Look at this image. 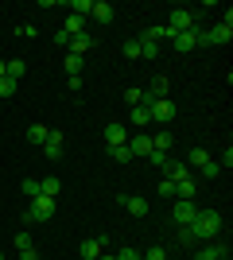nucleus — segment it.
Returning <instances> with one entry per match:
<instances>
[{
  "label": "nucleus",
  "mask_w": 233,
  "mask_h": 260,
  "mask_svg": "<svg viewBox=\"0 0 233 260\" xmlns=\"http://www.w3.org/2000/svg\"><path fill=\"white\" fill-rule=\"evenodd\" d=\"M190 237H202V241H210V237H218L222 233V214L218 210H198L194 214V221H190Z\"/></svg>",
  "instance_id": "1"
},
{
  "label": "nucleus",
  "mask_w": 233,
  "mask_h": 260,
  "mask_svg": "<svg viewBox=\"0 0 233 260\" xmlns=\"http://www.w3.org/2000/svg\"><path fill=\"white\" fill-rule=\"evenodd\" d=\"M175 113H179V105L171 98H159V101H148V117L155 120V124H171V120H175Z\"/></svg>",
  "instance_id": "2"
},
{
  "label": "nucleus",
  "mask_w": 233,
  "mask_h": 260,
  "mask_svg": "<svg viewBox=\"0 0 233 260\" xmlns=\"http://www.w3.org/2000/svg\"><path fill=\"white\" fill-rule=\"evenodd\" d=\"M51 217H55V198H31V210H27V214H23V221H27V225H35V221H51Z\"/></svg>",
  "instance_id": "3"
},
{
  "label": "nucleus",
  "mask_w": 233,
  "mask_h": 260,
  "mask_svg": "<svg viewBox=\"0 0 233 260\" xmlns=\"http://www.w3.org/2000/svg\"><path fill=\"white\" fill-rule=\"evenodd\" d=\"M62 148H66V132L62 128H51L43 140V155L47 159H62Z\"/></svg>",
  "instance_id": "4"
},
{
  "label": "nucleus",
  "mask_w": 233,
  "mask_h": 260,
  "mask_svg": "<svg viewBox=\"0 0 233 260\" xmlns=\"http://www.w3.org/2000/svg\"><path fill=\"white\" fill-rule=\"evenodd\" d=\"M101 140H105V148H121V144H128V128L121 120H113V124L101 128Z\"/></svg>",
  "instance_id": "5"
},
{
  "label": "nucleus",
  "mask_w": 233,
  "mask_h": 260,
  "mask_svg": "<svg viewBox=\"0 0 233 260\" xmlns=\"http://www.w3.org/2000/svg\"><path fill=\"white\" fill-rule=\"evenodd\" d=\"M167 27H171V31H194V12L190 8H175L171 12V20H167Z\"/></svg>",
  "instance_id": "6"
},
{
  "label": "nucleus",
  "mask_w": 233,
  "mask_h": 260,
  "mask_svg": "<svg viewBox=\"0 0 233 260\" xmlns=\"http://www.w3.org/2000/svg\"><path fill=\"white\" fill-rule=\"evenodd\" d=\"M194 214H198V206H194V202H187V198H179L175 210H171V221H175V225H190V221H194Z\"/></svg>",
  "instance_id": "7"
},
{
  "label": "nucleus",
  "mask_w": 233,
  "mask_h": 260,
  "mask_svg": "<svg viewBox=\"0 0 233 260\" xmlns=\"http://www.w3.org/2000/svg\"><path fill=\"white\" fill-rule=\"evenodd\" d=\"M171 43H175V51H194V47H202V31L198 27H194V31H179Z\"/></svg>",
  "instance_id": "8"
},
{
  "label": "nucleus",
  "mask_w": 233,
  "mask_h": 260,
  "mask_svg": "<svg viewBox=\"0 0 233 260\" xmlns=\"http://www.w3.org/2000/svg\"><path fill=\"white\" fill-rule=\"evenodd\" d=\"M89 16L97 23H113V16H117V8H113L109 0H93V8H89Z\"/></svg>",
  "instance_id": "9"
},
{
  "label": "nucleus",
  "mask_w": 233,
  "mask_h": 260,
  "mask_svg": "<svg viewBox=\"0 0 233 260\" xmlns=\"http://www.w3.org/2000/svg\"><path fill=\"white\" fill-rule=\"evenodd\" d=\"M121 206L128 210L132 217H148V198H136V194H124L121 198Z\"/></svg>",
  "instance_id": "10"
},
{
  "label": "nucleus",
  "mask_w": 233,
  "mask_h": 260,
  "mask_svg": "<svg viewBox=\"0 0 233 260\" xmlns=\"http://www.w3.org/2000/svg\"><path fill=\"white\" fill-rule=\"evenodd\" d=\"M233 39V27L229 23H218L214 31H202V43H229Z\"/></svg>",
  "instance_id": "11"
},
{
  "label": "nucleus",
  "mask_w": 233,
  "mask_h": 260,
  "mask_svg": "<svg viewBox=\"0 0 233 260\" xmlns=\"http://www.w3.org/2000/svg\"><path fill=\"white\" fill-rule=\"evenodd\" d=\"M167 86H171V82H167V74H155L152 82H148V89H144V93H148L152 101H159V98H167Z\"/></svg>",
  "instance_id": "12"
},
{
  "label": "nucleus",
  "mask_w": 233,
  "mask_h": 260,
  "mask_svg": "<svg viewBox=\"0 0 233 260\" xmlns=\"http://www.w3.org/2000/svg\"><path fill=\"white\" fill-rule=\"evenodd\" d=\"M128 152H132V159L136 155H152V136H128Z\"/></svg>",
  "instance_id": "13"
},
{
  "label": "nucleus",
  "mask_w": 233,
  "mask_h": 260,
  "mask_svg": "<svg viewBox=\"0 0 233 260\" xmlns=\"http://www.w3.org/2000/svg\"><path fill=\"white\" fill-rule=\"evenodd\" d=\"M66 47H70V54H86L89 47H93V35H89V31H82V35H70V39H66Z\"/></svg>",
  "instance_id": "14"
},
{
  "label": "nucleus",
  "mask_w": 233,
  "mask_h": 260,
  "mask_svg": "<svg viewBox=\"0 0 233 260\" xmlns=\"http://www.w3.org/2000/svg\"><path fill=\"white\" fill-rule=\"evenodd\" d=\"M101 252H105V237H86L82 241V256L86 260H97Z\"/></svg>",
  "instance_id": "15"
},
{
  "label": "nucleus",
  "mask_w": 233,
  "mask_h": 260,
  "mask_svg": "<svg viewBox=\"0 0 233 260\" xmlns=\"http://www.w3.org/2000/svg\"><path fill=\"white\" fill-rule=\"evenodd\" d=\"M58 190H62L58 175H43V179H39V194L43 198H58Z\"/></svg>",
  "instance_id": "16"
},
{
  "label": "nucleus",
  "mask_w": 233,
  "mask_h": 260,
  "mask_svg": "<svg viewBox=\"0 0 233 260\" xmlns=\"http://www.w3.org/2000/svg\"><path fill=\"white\" fill-rule=\"evenodd\" d=\"M23 74H27V62H23V58H12V62H4V78H12V82H20Z\"/></svg>",
  "instance_id": "17"
},
{
  "label": "nucleus",
  "mask_w": 233,
  "mask_h": 260,
  "mask_svg": "<svg viewBox=\"0 0 233 260\" xmlns=\"http://www.w3.org/2000/svg\"><path fill=\"white\" fill-rule=\"evenodd\" d=\"M175 198H187V202H194V179H190V175L175 183Z\"/></svg>",
  "instance_id": "18"
},
{
  "label": "nucleus",
  "mask_w": 233,
  "mask_h": 260,
  "mask_svg": "<svg viewBox=\"0 0 233 260\" xmlns=\"http://www.w3.org/2000/svg\"><path fill=\"white\" fill-rule=\"evenodd\" d=\"M167 148H171V132L159 128V132L152 136V152H163V155H167Z\"/></svg>",
  "instance_id": "19"
},
{
  "label": "nucleus",
  "mask_w": 233,
  "mask_h": 260,
  "mask_svg": "<svg viewBox=\"0 0 233 260\" xmlns=\"http://www.w3.org/2000/svg\"><path fill=\"white\" fill-rule=\"evenodd\" d=\"M47 124H31V128H27V144H35V148H43V140H47Z\"/></svg>",
  "instance_id": "20"
},
{
  "label": "nucleus",
  "mask_w": 233,
  "mask_h": 260,
  "mask_svg": "<svg viewBox=\"0 0 233 260\" xmlns=\"http://www.w3.org/2000/svg\"><path fill=\"white\" fill-rule=\"evenodd\" d=\"M152 117H148V105H132V128H148Z\"/></svg>",
  "instance_id": "21"
},
{
  "label": "nucleus",
  "mask_w": 233,
  "mask_h": 260,
  "mask_svg": "<svg viewBox=\"0 0 233 260\" xmlns=\"http://www.w3.org/2000/svg\"><path fill=\"white\" fill-rule=\"evenodd\" d=\"M225 252H229L225 245H214V249H198V252H194V260H222Z\"/></svg>",
  "instance_id": "22"
},
{
  "label": "nucleus",
  "mask_w": 233,
  "mask_h": 260,
  "mask_svg": "<svg viewBox=\"0 0 233 260\" xmlns=\"http://www.w3.org/2000/svg\"><path fill=\"white\" fill-rule=\"evenodd\" d=\"M124 101H128V105H148V101H152V98H148L144 89H136V86H128V89H124Z\"/></svg>",
  "instance_id": "23"
},
{
  "label": "nucleus",
  "mask_w": 233,
  "mask_h": 260,
  "mask_svg": "<svg viewBox=\"0 0 233 260\" xmlns=\"http://www.w3.org/2000/svg\"><path fill=\"white\" fill-rule=\"evenodd\" d=\"M82 66H86V58H82V54H66V74H70V78H82Z\"/></svg>",
  "instance_id": "24"
},
{
  "label": "nucleus",
  "mask_w": 233,
  "mask_h": 260,
  "mask_svg": "<svg viewBox=\"0 0 233 260\" xmlns=\"http://www.w3.org/2000/svg\"><path fill=\"white\" fill-rule=\"evenodd\" d=\"M82 31H86V20H78V16H70V20L62 23V35H66V39L70 35H82Z\"/></svg>",
  "instance_id": "25"
},
{
  "label": "nucleus",
  "mask_w": 233,
  "mask_h": 260,
  "mask_svg": "<svg viewBox=\"0 0 233 260\" xmlns=\"http://www.w3.org/2000/svg\"><path fill=\"white\" fill-rule=\"evenodd\" d=\"M210 163V152L206 148H190V167H206Z\"/></svg>",
  "instance_id": "26"
},
{
  "label": "nucleus",
  "mask_w": 233,
  "mask_h": 260,
  "mask_svg": "<svg viewBox=\"0 0 233 260\" xmlns=\"http://www.w3.org/2000/svg\"><path fill=\"white\" fill-rule=\"evenodd\" d=\"M159 54V43H152V39H140V58H155Z\"/></svg>",
  "instance_id": "27"
},
{
  "label": "nucleus",
  "mask_w": 233,
  "mask_h": 260,
  "mask_svg": "<svg viewBox=\"0 0 233 260\" xmlns=\"http://www.w3.org/2000/svg\"><path fill=\"white\" fill-rule=\"evenodd\" d=\"M121 54L124 58H140V39H128V43L121 47Z\"/></svg>",
  "instance_id": "28"
},
{
  "label": "nucleus",
  "mask_w": 233,
  "mask_h": 260,
  "mask_svg": "<svg viewBox=\"0 0 233 260\" xmlns=\"http://www.w3.org/2000/svg\"><path fill=\"white\" fill-rule=\"evenodd\" d=\"M109 155H113L117 163H128V159H132V152H128V144H121V148H109Z\"/></svg>",
  "instance_id": "29"
},
{
  "label": "nucleus",
  "mask_w": 233,
  "mask_h": 260,
  "mask_svg": "<svg viewBox=\"0 0 233 260\" xmlns=\"http://www.w3.org/2000/svg\"><path fill=\"white\" fill-rule=\"evenodd\" d=\"M16 86H20V82H12V78H0V98H12V93H16Z\"/></svg>",
  "instance_id": "30"
},
{
  "label": "nucleus",
  "mask_w": 233,
  "mask_h": 260,
  "mask_svg": "<svg viewBox=\"0 0 233 260\" xmlns=\"http://www.w3.org/2000/svg\"><path fill=\"white\" fill-rule=\"evenodd\" d=\"M31 245H35V241H31V233H27V229H23V233H16V249H31Z\"/></svg>",
  "instance_id": "31"
},
{
  "label": "nucleus",
  "mask_w": 233,
  "mask_h": 260,
  "mask_svg": "<svg viewBox=\"0 0 233 260\" xmlns=\"http://www.w3.org/2000/svg\"><path fill=\"white\" fill-rule=\"evenodd\" d=\"M198 171L206 175V179H218V175H222V163H214V159H210L206 167H198Z\"/></svg>",
  "instance_id": "32"
},
{
  "label": "nucleus",
  "mask_w": 233,
  "mask_h": 260,
  "mask_svg": "<svg viewBox=\"0 0 233 260\" xmlns=\"http://www.w3.org/2000/svg\"><path fill=\"white\" fill-rule=\"evenodd\" d=\"M140 260H167V252H163V245H155V249H148Z\"/></svg>",
  "instance_id": "33"
},
{
  "label": "nucleus",
  "mask_w": 233,
  "mask_h": 260,
  "mask_svg": "<svg viewBox=\"0 0 233 260\" xmlns=\"http://www.w3.org/2000/svg\"><path fill=\"white\" fill-rule=\"evenodd\" d=\"M159 194H163V198H175V183H171V179H159Z\"/></svg>",
  "instance_id": "34"
},
{
  "label": "nucleus",
  "mask_w": 233,
  "mask_h": 260,
  "mask_svg": "<svg viewBox=\"0 0 233 260\" xmlns=\"http://www.w3.org/2000/svg\"><path fill=\"white\" fill-rule=\"evenodd\" d=\"M23 190H27L31 198H39V179H23Z\"/></svg>",
  "instance_id": "35"
},
{
  "label": "nucleus",
  "mask_w": 233,
  "mask_h": 260,
  "mask_svg": "<svg viewBox=\"0 0 233 260\" xmlns=\"http://www.w3.org/2000/svg\"><path fill=\"white\" fill-rule=\"evenodd\" d=\"M148 159H152V163H155V167H167V163H171V159H167V155H163V152H152V155H148Z\"/></svg>",
  "instance_id": "36"
},
{
  "label": "nucleus",
  "mask_w": 233,
  "mask_h": 260,
  "mask_svg": "<svg viewBox=\"0 0 233 260\" xmlns=\"http://www.w3.org/2000/svg\"><path fill=\"white\" fill-rule=\"evenodd\" d=\"M117 260H140V252H136V249H121V252H117Z\"/></svg>",
  "instance_id": "37"
},
{
  "label": "nucleus",
  "mask_w": 233,
  "mask_h": 260,
  "mask_svg": "<svg viewBox=\"0 0 233 260\" xmlns=\"http://www.w3.org/2000/svg\"><path fill=\"white\" fill-rule=\"evenodd\" d=\"M20 35H31V39H35V35H39V27H35V23H20Z\"/></svg>",
  "instance_id": "38"
},
{
  "label": "nucleus",
  "mask_w": 233,
  "mask_h": 260,
  "mask_svg": "<svg viewBox=\"0 0 233 260\" xmlns=\"http://www.w3.org/2000/svg\"><path fill=\"white\" fill-rule=\"evenodd\" d=\"M20 260H39V252H35V245H31V249H23V252H20Z\"/></svg>",
  "instance_id": "39"
},
{
  "label": "nucleus",
  "mask_w": 233,
  "mask_h": 260,
  "mask_svg": "<svg viewBox=\"0 0 233 260\" xmlns=\"http://www.w3.org/2000/svg\"><path fill=\"white\" fill-rule=\"evenodd\" d=\"M97 260H117V256H109V252H101V256H97Z\"/></svg>",
  "instance_id": "40"
},
{
  "label": "nucleus",
  "mask_w": 233,
  "mask_h": 260,
  "mask_svg": "<svg viewBox=\"0 0 233 260\" xmlns=\"http://www.w3.org/2000/svg\"><path fill=\"white\" fill-rule=\"evenodd\" d=\"M0 78H4V58H0Z\"/></svg>",
  "instance_id": "41"
},
{
  "label": "nucleus",
  "mask_w": 233,
  "mask_h": 260,
  "mask_svg": "<svg viewBox=\"0 0 233 260\" xmlns=\"http://www.w3.org/2000/svg\"><path fill=\"white\" fill-rule=\"evenodd\" d=\"M0 260H4V249H0Z\"/></svg>",
  "instance_id": "42"
},
{
  "label": "nucleus",
  "mask_w": 233,
  "mask_h": 260,
  "mask_svg": "<svg viewBox=\"0 0 233 260\" xmlns=\"http://www.w3.org/2000/svg\"><path fill=\"white\" fill-rule=\"evenodd\" d=\"M222 260H229V252H225V256H222Z\"/></svg>",
  "instance_id": "43"
}]
</instances>
